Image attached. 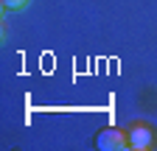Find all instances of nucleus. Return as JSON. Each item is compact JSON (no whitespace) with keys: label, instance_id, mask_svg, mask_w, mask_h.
Segmentation results:
<instances>
[{"label":"nucleus","instance_id":"obj_3","mask_svg":"<svg viewBox=\"0 0 157 151\" xmlns=\"http://www.w3.org/2000/svg\"><path fill=\"white\" fill-rule=\"evenodd\" d=\"M25 3H28V0H3V6H6L9 11H20V9H25Z\"/></svg>","mask_w":157,"mask_h":151},{"label":"nucleus","instance_id":"obj_2","mask_svg":"<svg viewBox=\"0 0 157 151\" xmlns=\"http://www.w3.org/2000/svg\"><path fill=\"white\" fill-rule=\"evenodd\" d=\"M151 145H154V131L149 126H143V123L132 126V131H129V148H135V151L140 148L143 151V148H151Z\"/></svg>","mask_w":157,"mask_h":151},{"label":"nucleus","instance_id":"obj_1","mask_svg":"<svg viewBox=\"0 0 157 151\" xmlns=\"http://www.w3.org/2000/svg\"><path fill=\"white\" fill-rule=\"evenodd\" d=\"M95 145L101 151H124V148H129V137L118 129H104V131H98Z\"/></svg>","mask_w":157,"mask_h":151}]
</instances>
